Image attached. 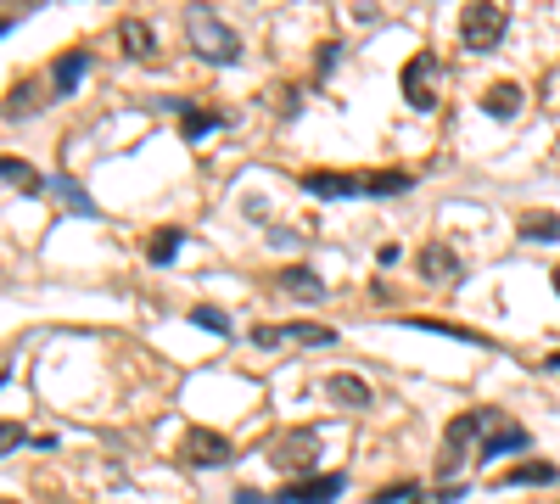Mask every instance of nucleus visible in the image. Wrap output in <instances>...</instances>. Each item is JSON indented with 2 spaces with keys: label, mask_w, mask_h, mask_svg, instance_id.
I'll return each mask as SVG.
<instances>
[{
  "label": "nucleus",
  "mask_w": 560,
  "mask_h": 504,
  "mask_svg": "<svg viewBox=\"0 0 560 504\" xmlns=\"http://www.w3.org/2000/svg\"><path fill=\"white\" fill-rule=\"evenodd\" d=\"M185 40H191V51L202 56V62H213V68H230V62H241V34L230 23H219L213 12H185Z\"/></svg>",
  "instance_id": "obj_1"
},
{
  "label": "nucleus",
  "mask_w": 560,
  "mask_h": 504,
  "mask_svg": "<svg viewBox=\"0 0 560 504\" xmlns=\"http://www.w3.org/2000/svg\"><path fill=\"white\" fill-rule=\"evenodd\" d=\"M269 465H275L286 482H303V476H320L314 465H320V432L314 426H303V432H286L269 443Z\"/></svg>",
  "instance_id": "obj_2"
},
{
  "label": "nucleus",
  "mask_w": 560,
  "mask_h": 504,
  "mask_svg": "<svg viewBox=\"0 0 560 504\" xmlns=\"http://www.w3.org/2000/svg\"><path fill=\"white\" fill-rule=\"evenodd\" d=\"M504 28H510V12L504 6H493V0H476V6H465L460 12V40L471 56H488L493 45L504 40Z\"/></svg>",
  "instance_id": "obj_3"
},
{
  "label": "nucleus",
  "mask_w": 560,
  "mask_h": 504,
  "mask_svg": "<svg viewBox=\"0 0 560 504\" xmlns=\"http://www.w3.org/2000/svg\"><path fill=\"white\" fill-rule=\"evenodd\" d=\"M527 448H532L527 426H516L499 409H482V454L476 460H504V454H527Z\"/></svg>",
  "instance_id": "obj_4"
},
{
  "label": "nucleus",
  "mask_w": 560,
  "mask_h": 504,
  "mask_svg": "<svg viewBox=\"0 0 560 504\" xmlns=\"http://www.w3.org/2000/svg\"><path fill=\"white\" fill-rule=\"evenodd\" d=\"M437 79H443V62L432 51H415L404 62V101L415 112H432L437 107Z\"/></svg>",
  "instance_id": "obj_5"
},
{
  "label": "nucleus",
  "mask_w": 560,
  "mask_h": 504,
  "mask_svg": "<svg viewBox=\"0 0 560 504\" xmlns=\"http://www.w3.org/2000/svg\"><path fill=\"white\" fill-rule=\"evenodd\" d=\"M471 437H482V409H465V415L448 420L443 454H437V476H460L465 454H471Z\"/></svg>",
  "instance_id": "obj_6"
},
{
  "label": "nucleus",
  "mask_w": 560,
  "mask_h": 504,
  "mask_svg": "<svg viewBox=\"0 0 560 504\" xmlns=\"http://www.w3.org/2000/svg\"><path fill=\"white\" fill-rule=\"evenodd\" d=\"M348 493V476L342 471H320V476H303V482H286L269 504H331Z\"/></svg>",
  "instance_id": "obj_7"
},
{
  "label": "nucleus",
  "mask_w": 560,
  "mask_h": 504,
  "mask_svg": "<svg viewBox=\"0 0 560 504\" xmlns=\"http://www.w3.org/2000/svg\"><path fill=\"white\" fill-rule=\"evenodd\" d=\"M258 348H280V342H297V348H336V331L331 325H264L252 331Z\"/></svg>",
  "instance_id": "obj_8"
},
{
  "label": "nucleus",
  "mask_w": 560,
  "mask_h": 504,
  "mask_svg": "<svg viewBox=\"0 0 560 504\" xmlns=\"http://www.w3.org/2000/svg\"><path fill=\"white\" fill-rule=\"evenodd\" d=\"M415 264H420V275L437 280V286H454V280H460V252L448 247V241H426Z\"/></svg>",
  "instance_id": "obj_9"
},
{
  "label": "nucleus",
  "mask_w": 560,
  "mask_h": 504,
  "mask_svg": "<svg viewBox=\"0 0 560 504\" xmlns=\"http://www.w3.org/2000/svg\"><path fill=\"white\" fill-rule=\"evenodd\" d=\"M185 460L191 465H230V437H219V432H202V426H196V432H185V448H180Z\"/></svg>",
  "instance_id": "obj_10"
},
{
  "label": "nucleus",
  "mask_w": 560,
  "mask_h": 504,
  "mask_svg": "<svg viewBox=\"0 0 560 504\" xmlns=\"http://www.w3.org/2000/svg\"><path fill=\"white\" fill-rule=\"evenodd\" d=\"M168 107L180 112V140H191V146H202L213 129H224V112H202L191 101H168Z\"/></svg>",
  "instance_id": "obj_11"
},
{
  "label": "nucleus",
  "mask_w": 560,
  "mask_h": 504,
  "mask_svg": "<svg viewBox=\"0 0 560 504\" xmlns=\"http://www.w3.org/2000/svg\"><path fill=\"white\" fill-rule=\"evenodd\" d=\"M303 191L308 196H320V202H342V196H359L364 191V180L359 174H325V168H314V174H303Z\"/></svg>",
  "instance_id": "obj_12"
},
{
  "label": "nucleus",
  "mask_w": 560,
  "mask_h": 504,
  "mask_svg": "<svg viewBox=\"0 0 560 504\" xmlns=\"http://www.w3.org/2000/svg\"><path fill=\"white\" fill-rule=\"evenodd\" d=\"M521 107H527V90H521L516 79L488 84V96H482V112H488V118H516Z\"/></svg>",
  "instance_id": "obj_13"
},
{
  "label": "nucleus",
  "mask_w": 560,
  "mask_h": 504,
  "mask_svg": "<svg viewBox=\"0 0 560 504\" xmlns=\"http://www.w3.org/2000/svg\"><path fill=\"white\" fill-rule=\"evenodd\" d=\"M118 45H124L129 62H152L157 56V34L140 23V17H124V23H118Z\"/></svg>",
  "instance_id": "obj_14"
},
{
  "label": "nucleus",
  "mask_w": 560,
  "mask_h": 504,
  "mask_svg": "<svg viewBox=\"0 0 560 504\" xmlns=\"http://www.w3.org/2000/svg\"><path fill=\"white\" fill-rule=\"evenodd\" d=\"M555 476L560 471L549 460H527V465H510V471H499V488H549Z\"/></svg>",
  "instance_id": "obj_15"
},
{
  "label": "nucleus",
  "mask_w": 560,
  "mask_h": 504,
  "mask_svg": "<svg viewBox=\"0 0 560 504\" xmlns=\"http://www.w3.org/2000/svg\"><path fill=\"white\" fill-rule=\"evenodd\" d=\"M280 286H286V292H292L297 303H320V297H325V280L314 275V269H308V264H292V269H280Z\"/></svg>",
  "instance_id": "obj_16"
},
{
  "label": "nucleus",
  "mask_w": 560,
  "mask_h": 504,
  "mask_svg": "<svg viewBox=\"0 0 560 504\" xmlns=\"http://www.w3.org/2000/svg\"><path fill=\"white\" fill-rule=\"evenodd\" d=\"M84 73H90V51H68V56H56V62H51V84L62 90V96H73V90H79Z\"/></svg>",
  "instance_id": "obj_17"
},
{
  "label": "nucleus",
  "mask_w": 560,
  "mask_h": 504,
  "mask_svg": "<svg viewBox=\"0 0 560 504\" xmlns=\"http://www.w3.org/2000/svg\"><path fill=\"white\" fill-rule=\"evenodd\" d=\"M56 185V196H62V208H68V213H79V219H96V196H90V191H84V185L79 180H73V174H62V180H51Z\"/></svg>",
  "instance_id": "obj_18"
},
{
  "label": "nucleus",
  "mask_w": 560,
  "mask_h": 504,
  "mask_svg": "<svg viewBox=\"0 0 560 504\" xmlns=\"http://www.w3.org/2000/svg\"><path fill=\"white\" fill-rule=\"evenodd\" d=\"M325 398L331 404H348V409H370V387L359 376H331L325 381Z\"/></svg>",
  "instance_id": "obj_19"
},
{
  "label": "nucleus",
  "mask_w": 560,
  "mask_h": 504,
  "mask_svg": "<svg viewBox=\"0 0 560 504\" xmlns=\"http://www.w3.org/2000/svg\"><path fill=\"white\" fill-rule=\"evenodd\" d=\"M0 174H6V185H12V191H23V196H40L45 191L40 168L23 163V157H6V163H0Z\"/></svg>",
  "instance_id": "obj_20"
},
{
  "label": "nucleus",
  "mask_w": 560,
  "mask_h": 504,
  "mask_svg": "<svg viewBox=\"0 0 560 504\" xmlns=\"http://www.w3.org/2000/svg\"><path fill=\"white\" fill-rule=\"evenodd\" d=\"M409 174L404 168H381V174H364V196H404L409 191Z\"/></svg>",
  "instance_id": "obj_21"
},
{
  "label": "nucleus",
  "mask_w": 560,
  "mask_h": 504,
  "mask_svg": "<svg viewBox=\"0 0 560 504\" xmlns=\"http://www.w3.org/2000/svg\"><path fill=\"white\" fill-rule=\"evenodd\" d=\"M40 79H23V84H17V90H12V101H6V118H28V112H40Z\"/></svg>",
  "instance_id": "obj_22"
},
{
  "label": "nucleus",
  "mask_w": 560,
  "mask_h": 504,
  "mask_svg": "<svg viewBox=\"0 0 560 504\" xmlns=\"http://www.w3.org/2000/svg\"><path fill=\"white\" fill-rule=\"evenodd\" d=\"M521 236L527 241H555L560 236V213H544V208L527 213V219H521Z\"/></svg>",
  "instance_id": "obj_23"
},
{
  "label": "nucleus",
  "mask_w": 560,
  "mask_h": 504,
  "mask_svg": "<svg viewBox=\"0 0 560 504\" xmlns=\"http://www.w3.org/2000/svg\"><path fill=\"white\" fill-rule=\"evenodd\" d=\"M191 320L202 325V331H213V336H230V331H236V325H230V314H224V308H213V303H196Z\"/></svg>",
  "instance_id": "obj_24"
},
{
  "label": "nucleus",
  "mask_w": 560,
  "mask_h": 504,
  "mask_svg": "<svg viewBox=\"0 0 560 504\" xmlns=\"http://www.w3.org/2000/svg\"><path fill=\"white\" fill-rule=\"evenodd\" d=\"M180 241H185V230H157V236H152V247H146V258H152V264H174V252H180Z\"/></svg>",
  "instance_id": "obj_25"
},
{
  "label": "nucleus",
  "mask_w": 560,
  "mask_h": 504,
  "mask_svg": "<svg viewBox=\"0 0 560 504\" xmlns=\"http://www.w3.org/2000/svg\"><path fill=\"white\" fill-rule=\"evenodd\" d=\"M398 499H420V493L409 488V482H398V488H376V499H370V504H398Z\"/></svg>",
  "instance_id": "obj_26"
},
{
  "label": "nucleus",
  "mask_w": 560,
  "mask_h": 504,
  "mask_svg": "<svg viewBox=\"0 0 560 504\" xmlns=\"http://www.w3.org/2000/svg\"><path fill=\"white\" fill-rule=\"evenodd\" d=\"M336 62H342V40L320 45V79H325V73H331V68H336Z\"/></svg>",
  "instance_id": "obj_27"
},
{
  "label": "nucleus",
  "mask_w": 560,
  "mask_h": 504,
  "mask_svg": "<svg viewBox=\"0 0 560 504\" xmlns=\"http://www.w3.org/2000/svg\"><path fill=\"white\" fill-rule=\"evenodd\" d=\"M454 499H465V488H437V493H420L415 504H454Z\"/></svg>",
  "instance_id": "obj_28"
},
{
  "label": "nucleus",
  "mask_w": 560,
  "mask_h": 504,
  "mask_svg": "<svg viewBox=\"0 0 560 504\" xmlns=\"http://www.w3.org/2000/svg\"><path fill=\"white\" fill-rule=\"evenodd\" d=\"M236 504H269V499H264L258 488H241V493H236Z\"/></svg>",
  "instance_id": "obj_29"
},
{
  "label": "nucleus",
  "mask_w": 560,
  "mask_h": 504,
  "mask_svg": "<svg viewBox=\"0 0 560 504\" xmlns=\"http://www.w3.org/2000/svg\"><path fill=\"white\" fill-rule=\"evenodd\" d=\"M544 370H555V376H560V353H549V359H544Z\"/></svg>",
  "instance_id": "obj_30"
},
{
  "label": "nucleus",
  "mask_w": 560,
  "mask_h": 504,
  "mask_svg": "<svg viewBox=\"0 0 560 504\" xmlns=\"http://www.w3.org/2000/svg\"><path fill=\"white\" fill-rule=\"evenodd\" d=\"M549 280H555V292H560V264H555V269H549Z\"/></svg>",
  "instance_id": "obj_31"
}]
</instances>
